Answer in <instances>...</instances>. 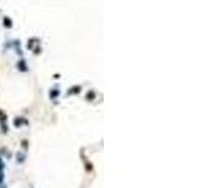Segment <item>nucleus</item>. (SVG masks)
Wrapping results in <instances>:
<instances>
[{
  "instance_id": "nucleus-1",
  "label": "nucleus",
  "mask_w": 200,
  "mask_h": 188,
  "mask_svg": "<svg viewBox=\"0 0 200 188\" xmlns=\"http://www.w3.org/2000/svg\"><path fill=\"white\" fill-rule=\"evenodd\" d=\"M3 168H4V163L0 159V182L3 181Z\"/></svg>"
},
{
  "instance_id": "nucleus-2",
  "label": "nucleus",
  "mask_w": 200,
  "mask_h": 188,
  "mask_svg": "<svg viewBox=\"0 0 200 188\" xmlns=\"http://www.w3.org/2000/svg\"><path fill=\"white\" fill-rule=\"evenodd\" d=\"M4 23H5V25L7 27H11V21H9V18H5V20H4Z\"/></svg>"
},
{
  "instance_id": "nucleus-3",
  "label": "nucleus",
  "mask_w": 200,
  "mask_h": 188,
  "mask_svg": "<svg viewBox=\"0 0 200 188\" xmlns=\"http://www.w3.org/2000/svg\"><path fill=\"white\" fill-rule=\"evenodd\" d=\"M18 157H19V159H18L19 162H20V161H21V162L24 161V156H23V154H18Z\"/></svg>"
},
{
  "instance_id": "nucleus-4",
  "label": "nucleus",
  "mask_w": 200,
  "mask_h": 188,
  "mask_svg": "<svg viewBox=\"0 0 200 188\" xmlns=\"http://www.w3.org/2000/svg\"><path fill=\"white\" fill-rule=\"evenodd\" d=\"M93 95H94V93H89L88 94V99H90V97H93Z\"/></svg>"
},
{
  "instance_id": "nucleus-5",
  "label": "nucleus",
  "mask_w": 200,
  "mask_h": 188,
  "mask_svg": "<svg viewBox=\"0 0 200 188\" xmlns=\"http://www.w3.org/2000/svg\"><path fill=\"white\" fill-rule=\"evenodd\" d=\"M1 188H5V187H1Z\"/></svg>"
}]
</instances>
